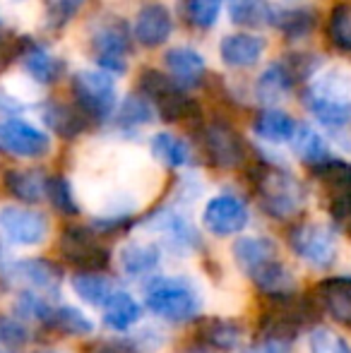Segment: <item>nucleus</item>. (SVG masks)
Segmentation results:
<instances>
[{
	"instance_id": "obj_1",
	"label": "nucleus",
	"mask_w": 351,
	"mask_h": 353,
	"mask_svg": "<svg viewBox=\"0 0 351 353\" xmlns=\"http://www.w3.org/2000/svg\"><path fill=\"white\" fill-rule=\"evenodd\" d=\"M303 106L308 113L334 132L351 125V79L342 70L320 72L310 79L303 92Z\"/></svg>"
},
{
	"instance_id": "obj_2",
	"label": "nucleus",
	"mask_w": 351,
	"mask_h": 353,
	"mask_svg": "<svg viewBox=\"0 0 351 353\" xmlns=\"http://www.w3.org/2000/svg\"><path fill=\"white\" fill-rule=\"evenodd\" d=\"M145 303L157 317L169 322H188L202 310V296L188 279L157 276L147 283Z\"/></svg>"
},
{
	"instance_id": "obj_3",
	"label": "nucleus",
	"mask_w": 351,
	"mask_h": 353,
	"mask_svg": "<svg viewBox=\"0 0 351 353\" xmlns=\"http://www.w3.org/2000/svg\"><path fill=\"white\" fill-rule=\"evenodd\" d=\"M258 195L263 210L274 219H291L305 207V188L294 173L284 171L277 166H265L260 171L258 181Z\"/></svg>"
},
{
	"instance_id": "obj_4",
	"label": "nucleus",
	"mask_w": 351,
	"mask_h": 353,
	"mask_svg": "<svg viewBox=\"0 0 351 353\" xmlns=\"http://www.w3.org/2000/svg\"><path fill=\"white\" fill-rule=\"evenodd\" d=\"M75 106L89 121H106L116 111V84L103 70H80L72 77Z\"/></svg>"
},
{
	"instance_id": "obj_5",
	"label": "nucleus",
	"mask_w": 351,
	"mask_h": 353,
	"mask_svg": "<svg viewBox=\"0 0 351 353\" xmlns=\"http://www.w3.org/2000/svg\"><path fill=\"white\" fill-rule=\"evenodd\" d=\"M289 245L313 270H330L337 262V236L325 223H299L291 228Z\"/></svg>"
},
{
	"instance_id": "obj_6",
	"label": "nucleus",
	"mask_w": 351,
	"mask_h": 353,
	"mask_svg": "<svg viewBox=\"0 0 351 353\" xmlns=\"http://www.w3.org/2000/svg\"><path fill=\"white\" fill-rule=\"evenodd\" d=\"M140 92H145L147 97L157 103V111H159V116L164 118L166 123L190 121L192 116H197L195 101H192L188 94H183L181 89L159 70L142 72Z\"/></svg>"
},
{
	"instance_id": "obj_7",
	"label": "nucleus",
	"mask_w": 351,
	"mask_h": 353,
	"mask_svg": "<svg viewBox=\"0 0 351 353\" xmlns=\"http://www.w3.org/2000/svg\"><path fill=\"white\" fill-rule=\"evenodd\" d=\"M61 252L72 267L85 274L103 272L111 260L108 248L99 241V236L87 226H70L61 236Z\"/></svg>"
},
{
	"instance_id": "obj_8",
	"label": "nucleus",
	"mask_w": 351,
	"mask_h": 353,
	"mask_svg": "<svg viewBox=\"0 0 351 353\" xmlns=\"http://www.w3.org/2000/svg\"><path fill=\"white\" fill-rule=\"evenodd\" d=\"M92 53L103 72H126L130 53V29L121 19H106L92 34Z\"/></svg>"
},
{
	"instance_id": "obj_9",
	"label": "nucleus",
	"mask_w": 351,
	"mask_h": 353,
	"mask_svg": "<svg viewBox=\"0 0 351 353\" xmlns=\"http://www.w3.org/2000/svg\"><path fill=\"white\" fill-rule=\"evenodd\" d=\"M248 219L250 214L245 202L241 197L231 195V192L212 197L205 205V212H202V223L217 238H229L241 233L248 226Z\"/></svg>"
},
{
	"instance_id": "obj_10",
	"label": "nucleus",
	"mask_w": 351,
	"mask_h": 353,
	"mask_svg": "<svg viewBox=\"0 0 351 353\" xmlns=\"http://www.w3.org/2000/svg\"><path fill=\"white\" fill-rule=\"evenodd\" d=\"M0 149L10 157L39 159L48 154L51 137L22 118H10L0 123Z\"/></svg>"
},
{
	"instance_id": "obj_11",
	"label": "nucleus",
	"mask_w": 351,
	"mask_h": 353,
	"mask_svg": "<svg viewBox=\"0 0 351 353\" xmlns=\"http://www.w3.org/2000/svg\"><path fill=\"white\" fill-rule=\"evenodd\" d=\"M0 231L17 245H39L48 236V221L43 214L27 207H3L0 210Z\"/></svg>"
},
{
	"instance_id": "obj_12",
	"label": "nucleus",
	"mask_w": 351,
	"mask_h": 353,
	"mask_svg": "<svg viewBox=\"0 0 351 353\" xmlns=\"http://www.w3.org/2000/svg\"><path fill=\"white\" fill-rule=\"evenodd\" d=\"M5 279L12 286L24 288V293L41 296L51 293L61 283V270L46 260H17L5 267Z\"/></svg>"
},
{
	"instance_id": "obj_13",
	"label": "nucleus",
	"mask_w": 351,
	"mask_h": 353,
	"mask_svg": "<svg viewBox=\"0 0 351 353\" xmlns=\"http://www.w3.org/2000/svg\"><path fill=\"white\" fill-rule=\"evenodd\" d=\"M205 149L217 168H239L245 161V144L241 135L226 123H212L205 130Z\"/></svg>"
},
{
	"instance_id": "obj_14",
	"label": "nucleus",
	"mask_w": 351,
	"mask_h": 353,
	"mask_svg": "<svg viewBox=\"0 0 351 353\" xmlns=\"http://www.w3.org/2000/svg\"><path fill=\"white\" fill-rule=\"evenodd\" d=\"M267 41L260 34H229V37L221 39L219 43V56L224 61V65L236 68V70H245V68H253L260 63V58L265 56Z\"/></svg>"
},
{
	"instance_id": "obj_15",
	"label": "nucleus",
	"mask_w": 351,
	"mask_h": 353,
	"mask_svg": "<svg viewBox=\"0 0 351 353\" xmlns=\"http://www.w3.org/2000/svg\"><path fill=\"white\" fill-rule=\"evenodd\" d=\"M234 260L245 276H255L267 265L279 260V248L272 238L243 236L234 243Z\"/></svg>"
},
{
	"instance_id": "obj_16",
	"label": "nucleus",
	"mask_w": 351,
	"mask_h": 353,
	"mask_svg": "<svg viewBox=\"0 0 351 353\" xmlns=\"http://www.w3.org/2000/svg\"><path fill=\"white\" fill-rule=\"evenodd\" d=\"M171 32H174V19H171L169 8L159 3L145 5V8L137 12L135 27H132V34L135 39L147 48H157L161 43L169 41Z\"/></svg>"
},
{
	"instance_id": "obj_17",
	"label": "nucleus",
	"mask_w": 351,
	"mask_h": 353,
	"mask_svg": "<svg viewBox=\"0 0 351 353\" xmlns=\"http://www.w3.org/2000/svg\"><path fill=\"white\" fill-rule=\"evenodd\" d=\"M320 307L337 322L351 327V276H332L318 286Z\"/></svg>"
},
{
	"instance_id": "obj_18",
	"label": "nucleus",
	"mask_w": 351,
	"mask_h": 353,
	"mask_svg": "<svg viewBox=\"0 0 351 353\" xmlns=\"http://www.w3.org/2000/svg\"><path fill=\"white\" fill-rule=\"evenodd\" d=\"M161 252L152 241H130L118 252V265L128 276H145L159 267Z\"/></svg>"
},
{
	"instance_id": "obj_19",
	"label": "nucleus",
	"mask_w": 351,
	"mask_h": 353,
	"mask_svg": "<svg viewBox=\"0 0 351 353\" xmlns=\"http://www.w3.org/2000/svg\"><path fill=\"white\" fill-rule=\"evenodd\" d=\"M5 188L19 202L34 205L48 195V178L37 168H12L5 173Z\"/></svg>"
},
{
	"instance_id": "obj_20",
	"label": "nucleus",
	"mask_w": 351,
	"mask_h": 353,
	"mask_svg": "<svg viewBox=\"0 0 351 353\" xmlns=\"http://www.w3.org/2000/svg\"><path fill=\"white\" fill-rule=\"evenodd\" d=\"M43 123L51 128L56 135L66 137H77L80 132L87 130L89 118L80 111L77 106H70V103H61V101H51L43 106Z\"/></svg>"
},
{
	"instance_id": "obj_21",
	"label": "nucleus",
	"mask_w": 351,
	"mask_h": 353,
	"mask_svg": "<svg viewBox=\"0 0 351 353\" xmlns=\"http://www.w3.org/2000/svg\"><path fill=\"white\" fill-rule=\"evenodd\" d=\"M296 128H299V123H296L289 113L281 111V108H272V106L263 108L253 123L255 135L270 144L291 142L296 135Z\"/></svg>"
},
{
	"instance_id": "obj_22",
	"label": "nucleus",
	"mask_w": 351,
	"mask_h": 353,
	"mask_svg": "<svg viewBox=\"0 0 351 353\" xmlns=\"http://www.w3.org/2000/svg\"><path fill=\"white\" fill-rule=\"evenodd\" d=\"M279 10L270 0H229V17L234 24L245 29L274 27Z\"/></svg>"
},
{
	"instance_id": "obj_23",
	"label": "nucleus",
	"mask_w": 351,
	"mask_h": 353,
	"mask_svg": "<svg viewBox=\"0 0 351 353\" xmlns=\"http://www.w3.org/2000/svg\"><path fill=\"white\" fill-rule=\"evenodd\" d=\"M164 63L169 68L171 77L181 87H195L205 77V58L197 51H192V48H171V51H166Z\"/></svg>"
},
{
	"instance_id": "obj_24",
	"label": "nucleus",
	"mask_w": 351,
	"mask_h": 353,
	"mask_svg": "<svg viewBox=\"0 0 351 353\" xmlns=\"http://www.w3.org/2000/svg\"><path fill=\"white\" fill-rule=\"evenodd\" d=\"M294 87H296L294 74L289 72L284 61H279V63H272L258 77V82H255V97L263 103H267V108H270V103L281 101Z\"/></svg>"
},
{
	"instance_id": "obj_25",
	"label": "nucleus",
	"mask_w": 351,
	"mask_h": 353,
	"mask_svg": "<svg viewBox=\"0 0 351 353\" xmlns=\"http://www.w3.org/2000/svg\"><path fill=\"white\" fill-rule=\"evenodd\" d=\"M19 61H22L24 70H27L34 79H37V82H41V84L56 82V79L61 77V72H63V61H58L56 56H51V53H48L43 46H39V43L24 41V48H22V56H19Z\"/></svg>"
},
{
	"instance_id": "obj_26",
	"label": "nucleus",
	"mask_w": 351,
	"mask_h": 353,
	"mask_svg": "<svg viewBox=\"0 0 351 353\" xmlns=\"http://www.w3.org/2000/svg\"><path fill=\"white\" fill-rule=\"evenodd\" d=\"M142 317V307L128 291H116L108 303L103 305V322L108 330L126 332L132 325H137Z\"/></svg>"
},
{
	"instance_id": "obj_27",
	"label": "nucleus",
	"mask_w": 351,
	"mask_h": 353,
	"mask_svg": "<svg viewBox=\"0 0 351 353\" xmlns=\"http://www.w3.org/2000/svg\"><path fill=\"white\" fill-rule=\"evenodd\" d=\"M200 339L210 349L231 351L243 339V327L236 320H224V317H212L200 327Z\"/></svg>"
},
{
	"instance_id": "obj_28",
	"label": "nucleus",
	"mask_w": 351,
	"mask_h": 353,
	"mask_svg": "<svg viewBox=\"0 0 351 353\" xmlns=\"http://www.w3.org/2000/svg\"><path fill=\"white\" fill-rule=\"evenodd\" d=\"M150 226L154 228V231H159L174 248H185V250L188 248H197L195 228H192V223H188V219L181 216V214H176V212L157 214L150 221Z\"/></svg>"
},
{
	"instance_id": "obj_29",
	"label": "nucleus",
	"mask_w": 351,
	"mask_h": 353,
	"mask_svg": "<svg viewBox=\"0 0 351 353\" xmlns=\"http://www.w3.org/2000/svg\"><path fill=\"white\" fill-rule=\"evenodd\" d=\"M291 147H294L296 157H299L303 163H308L310 168L320 166V163H325L328 159H332L330 157V147H328V142H325V137L320 135L313 125L296 128V135H294V140H291Z\"/></svg>"
},
{
	"instance_id": "obj_30",
	"label": "nucleus",
	"mask_w": 351,
	"mask_h": 353,
	"mask_svg": "<svg viewBox=\"0 0 351 353\" xmlns=\"http://www.w3.org/2000/svg\"><path fill=\"white\" fill-rule=\"evenodd\" d=\"M72 291L77 293L80 301H85L87 305H94V307H103L108 303V298L118 291L113 286V281L108 276H103L101 272H92V274H80L72 276Z\"/></svg>"
},
{
	"instance_id": "obj_31",
	"label": "nucleus",
	"mask_w": 351,
	"mask_h": 353,
	"mask_svg": "<svg viewBox=\"0 0 351 353\" xmlns=\"http://www.w3.org/2000/svg\"><path fill=\"white\" fill-rule=\"evenodd\" d=\"M274 27L291 41L308 39L318 27V12L310 8H294V10H279L277 12Z\"/></svg>"
},
{
	"instance_id": "obj_32",
	"label": "nucleus",
	"mask_w": 351,
	"mask_h": 353,
	"mask_svg": "<svg viewBox=\"0 0 351 353\" xmlns=\"http://www.w3.org/2000/svg\"><path fill=\"white\" fill-rule=\"evenodd\" d=\"M328 41L342 56H351V3H337L330 10Z\"/></svg>"
},
{
	"instance_id": "obj_33",
	"label": "nucleus",
	"mask_w": 351,
	"mask_h": 353,
	"mask_svg": "<svg viewBox=\"0 0 351 353\" xmlns=\"http://www.w3.org/2000/svg\"><path fill=\"white\" fill-rule=\"evenodd\" d=\"M152 152L161 163H166L169 168H181L190 161V149L181 137L171 135V132H157L152 137Z\"/></svg>"
},
{
	"instance_id": "obj_34",
	"label": "nucleus",
	"mask_w": 351,
	"mask_h": 353,
	"mask_svg": "<svg viewBox=\"0 0 351 353\" xmlns=\"http://www.w3.org/2000/svg\"><path fill=\"white\" fill-rule=\"evenodd\" d=\"M43 322H46L48 327L61 330L63 334H89V332L94 330L92 320H89L85 312L77 310V307H70V305L51 307Z\"/></svg>"
},
{
	"instance_id": "obj_35",
	"label": "nucleus",
	"mask_w": 351,
	"mask_h": 353,
	"mask_svg": "<svg viewBox=\"0 0 351 353\" xmlns=\"http://www.w3.org/2000/svg\"><path fill=\"white\" fill-rule=\"evenodd\" d=\"M29 341V332L17 317L0 312V353H19Z\"/></svg>"
},
{
	"instance_id": "obj_36",
	"label": "nucleus",
	"mask_w": 351,
	"mask_h": 353,
	"mask_svg": "<svg viewBox=\"0 0 351 353\" xmlns=\"http://www.w3.org/2000/svg\"><path fill=\"white\" fill-rule=\"evenodd\" d=\"M310 353H351V341L330 327H315L308 336Z\"/></svg>"
},
{
	"instance_id": "obj_37",
	"label": "nucleus",
	"mask_w": 351,
	"mask_h": 353,
	"mask_svg": "<svg viewBox=\"0 0 351 353\" xmlns=\"http://www.w3.org/2000/svg\"><path fill=\"white\" fill-rule=\"evenodd\" d=\"M221 3H224V0H185L188 22L197 29L214 27L217 17H219V12H221Z\"/></svg>"
},
{
	"instance_id": "obj_38",
	"label": "nucleus",
	"mask_w": 351,
	"mask_h": 353,
	"mask_svg": "<svg viewBox=\"0 0 351 353\" xmlns=\"http://www.w3.org/2000/svg\"><path fill=\"white\" fill-rule=\"evenodd\" d=\"M152 121V106L140 97H128L118 111V123L123 128H137Z\"/></svg>"
},
{
	"instance_id": "obj_39",
	"label": "nucleus",
	"mask_w": 351,
	"mask_h": 353,
	"mask_svg": "<svg viewBox=\"0 0 351 353\" xmlns=\"http://www.w3.org/2000/svg\"><path fill=\"white\" fill-rule=\"evenodd\" d=\"M46 197H51V205L56 207L58 212L77 214V202H75V195H72V188L63 176L48 178V195Z\"/></svg>"
},
{
	"instance_id": "obj_40",
	"label": "nucleus",
	"mask_w": 351,
	"mask_h": 353,
	"mask_svg": "<svg viewBox=\"0 0 351 353\" xmlns=\"http://www.w3.org/2000/svg\"><path fill=\"white\" fill-rule=\"evenodd\" d=\"M85 0H46V17L51 27H66L82 10Z\"/></svg>"
},
{
	"instance_id": "obj_41",
	"label": "nucleus",
	"mask_w": 351,
	"mask_h": 353,
	"mask_svg": "<svg viewBox=\"0 0 351 353\" xmlns=\"http://www.w3.org/2000/svg\"><path fill=\"white\" fill-rule=\"evenodd\" d=\"M291 344H281V341H265L260 339V344L250 346V349L241 351V353H289Z\"/></svg>"
},
{
	"instance_id": "obj_42",
	"label": "nucleus",
	"mask_w": 351,
	"mask_h": 353,
	"mask_svg": "<svg viewBox=\"0 0 351 353\" xmlns=\"http://www.w3.org/2000/svg\"><path fill=\"white\" fill-rule=\"evenodd\" d=\"M17 56H22V51L17 48V43H10L0 37V72H3Z\"/></svg>"
},
{
	"instance_id": "obj_43",
	"label": "nucleus",
	"mask_w": 351,
	"mask_h": 353,
	"mask_svg": "<svg viewBox=\"0 0 351 353\" xmlns=\"http://www.w3.org/2000/svg\"><path fill=\"white\" fill-rule=\"evenodd\" d=\"M99 353H137V351L128 344H106L99 349Z\"/></svg>"
},
{
	"instance_id": "obj_44",
	"label": "nucleus",
	"mask_w": 351,
	"mask_h": 353,
	"mask_svg": "<svg viewBox=\"0 0 351 353\" xmlns=\"http://www.w3.org/2000/svg\"><path fill=\"white\" fill-rule=\"evenodd\" d=\"M0 24H3V19H0Z\"/></svg>"
}]
</instances>
